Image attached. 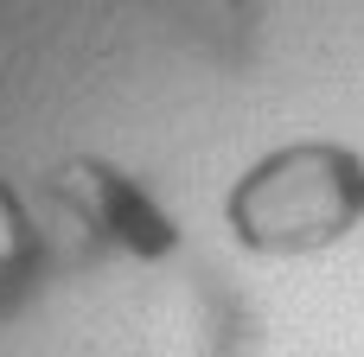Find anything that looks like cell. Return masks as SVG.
Returning <instances> with one entry per match:
<instances>
[{
	"label": "cell",
	"instance_id": "6da1fadb",
	"mask_svg": "<svg viewBox=\"0 0 364 357\" xmlns=\"http://www.w3.org/2000/svg\"><path fill=\"white\" fill-rule=\"evenodd\" d=\"M218 217L256 262L333 256L364 230V147L339 134H288L237 166Z\"/></svg>",
	"mask_w": 364,
	"mask_h": 357
}]
</instances>
